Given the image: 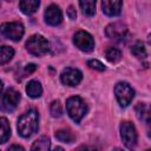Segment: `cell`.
<instances>
[{
  "label": "cell",
  "mask_w": 151,
  "mask_h": 151,
  "mask_svg": "<svg viewBox=\"0 0 151 151\" xmlns=\"http://www.w3.org/2000/svg\"><path fill=\"white\" fill-rule=\"evenodd\" d=\"M127 32V27L124 22L122 21H116L113 24H110L106 28H105V34L111 38V39H118L125 35V33Z\"/></svg>",
  "instance_id": "cell-11"
},
{
  "label": "cell",
  "mask_w": 151,
  "mask_h": 151,
  "mask_svg": "<svg viewBox=\"0 0 151 151\" xmlns=\"http://www.w3.org/2000/svg\"><path fill=\"white\" fill-rule=\"evenodd\" d=\"M53 151H64V149H63V147H60V146H57Z\"/></svg>",
  "instance_id": "cell-29"
},
{
  "label": "cell",
  "mask_w": 151,
  "mask_h": 151,
  "mask_svg": "<svg viewBox=\"0 0 151 151\" xmlns=\"http://www.w3.org/2000/svg\"><path fill=\"white\" fill-rule=\"evenodd\" d=\"M20 100V93L18 91H15L14 88H8L4 97H2V101H1V109L5 111H13Z\"/></svg>",
  "instance_id": "cell-9"
},
{
  "label": "cell",
  "mask_w": 151,
  "mask_h": 151,
  "mask_svg": "<svg viewBox=\"0 0 151 151\" xmlns=\"http://www.w3.org/2000/svg\"><path fill=\"white\" fill-rule=\"evenodd\" d=\"M55 138L63 143H72L76 139V136L70 130H59L55 132Z\"/></svg>",
  "instance_id": "cell-18"
},
{
  "label": "cell",
  "mask_w": 151,
  "mask_h": 151,
  "mask_svg": "<svg viewBox=\"0 0 151 151\" xmlns=\"http://www.w3.org/2000/svg\"><path fill=\"white\" fill-rule=\"evenodd\" d=\"M45 21L51 26H58L63 21L61 9L57 5H51L45 11Z\"/></svg>",
  "instance_id": "cell-10"
},
{
  "label": "cell",
  "mask_w": 151,
  "mask_h": 151,
  "mask_svg": "<svg viewBox=\"0 0 151 151\" xmlns=\"http://www.w3.org/2000/svg\"><path fill=\"white\" fill-rule=\"evenodd\" d=\"M78 151H98V150L93 146H81L78 149Z\"/></svg>",
  "instance_id": "cell-28"
},
{
  "label": "cell",
  "mask_w": 151,
  "mask_h": 151,
  "mask_svg": "<svg viewBox=\"0 0 151 151\" xmlns=\"http://www.w3.org/2000/svg\"><path fill=\"white\" fill-rule=\"evenodd\" d=\"M73 42L79 50H81L84 52H90L94 48V40H93L92 35L85 31H78L74 34Z\"/></svg>",
  "instance_id": "cell-7"
},
{
  "label": "cell",
  "mask_w": 151,
  "mask_h": 151,
  "mask_svg": "<svg viewBox=\"0 0 151 151\" xmlns=\"http://www.w3.org/2000/svg\"><path fill=\"white\" fill-rule=\"evenodd\" d=\"M122 6H123V2L118 1V0H113V1L112 0H104L101 2L103 12L109 17L119 15L122 12Z\"/></svg>",
  "instance_id": "cell-12"
},
{
  "label": "cell",
  "mask_w": 151,
  "mask_h": 151,
  "mask_svg": "<svg viewBox=\"0 0 151 151\" xmlns=\"http://www.w3.org/2000/svg\"><path fill=\"white\" fill-rule=\"evenodd\" d=\"M17 127L21 137H31L38 129V112L35 110H28L19 118Z\"/></svg>",
  "instance_id": "cell-1"
},
{
  "label": "cell",
  "mask_w": 151,
  "mask_h": 151,
  "mask_svg": "<svg viewBox=\"0 0 151 151\" xmlns=\"http://www.w3.org/2000/svg\"><path fill=\"white\" fill-rule=\"evenodd\" d=\"M105 57L110 63H117L122 58V52L116 47H109L105 51Z\"/></svg>",
  "instance_id": "cell-20"
},
{
  "label": "cell",
  "mask_w": 151,
  "mask_h": 151,
  "mask_svg": "<svg viewBox=\"0 0 151 151\" xmlns=\"http://www.w3.org/2000/svg\"><path fill=\"white\" fill-rule=\"evenodd\" d=\"M50 144L51 143L48 137H40L33 143L31 151H50Z\"/></svg>",
  "instance_id": "cell-16"
},
{
  "label": "cell",
  "mask_w": 151,
  "mask_h": 151,
  "mask_svg": "<svg viewBox=\"0 0 151 151\" xmlns=\"http://www.w3.org/2000/svg\"><path fill=\"white\" fill-rule=\"evenodd\" d=\"M26 50L28 51V53L39 57L47 53V51L50 50V45H48V41L42 35L35 34V35H32L26 41Z\"/></svg>",
  "instance_id": "cell-4"
},
{
  "label": "cell",
  "mask_w": 151,
  "mask_h": 151,
  "mask_svg": "<svg viewBox=\"0 0 151 151\" xmlns=\"http://www.w3.org/2000/svg\"><path fill=\"white\" fill-rule=\"evenodd\" d=\"M60 79L63 81V84L68 85V86H76L78 85L81 79H83V74L79 70L73 68V67H66L63 70L61 74H60Z\"/></svg>",
  "instance_id": "cell-8"
},
{
  "label": "cell",
  "mask_w": 151,
  "mask_h": 151,
  "mask_svg": "<svg viewBox=\"0 0 151 151\" xmlns=\"http://www.w3.org/2000/svg\"><path fill=\"white\" fill-rule=\"evenodd\" d=\"M79 5H80L81 11H83L84 14H86L88 17H92L96 13V1H92V0L80 1Z\"/></svg>",
  "instance_id": "cell-19"
},
{
  "label": "cell",
  "mask_w": 151,
  "mask_h": 151,
  "mask_svg": "<svg viewBox=\"0 0 151 151\" xmlns=\"http://www.w3.org/2000/svg\"><path fill=\"white\" fill-rule=\"evenodd\" d=\"M50 112L53 117H60L63 114V107H61V104L59 100H54L52 104H51V107H50Z\"/></svg>",
  "instance_id": "cell-23"
},
{
  "label": "cell",
  "mask_w": 151,
  "mask_h": 151,
  "mask_svg": "<svg viewBox=\"0 0 151 151\" xmlns=\"http://www.w3.org/2000/svg\"><path fill=\"white\" fill-rule=\"evenodd\" d=\"M26 92H27V94H28L31 98H38V97H40L41 93H42V87H41V85H40L39 81H37V80H31V81L27 84V86H26Z\"/></svg>",
  "instance_id": "cell-15"
},
{
  "label": "cell",
  "mask_w": 151,
  "mask_h": 151,
  "mask_svg": "<svg viewBox=\"0 0 151 151\" xmlns=\"http://www.w3.org/2000/svg\"><path fill=\"white\" fill-rule=\"evenodd\" d=\"M24 35V26L20 22H6L0 26V40L9 39L19 41Z\"/></svg>",
  "instance_id": "cell-3"
},
{
  "label": "cell",
  "mask_w": 151,
  "mask_h": 151,
  "mask_svg": "<svg viewBox=\"0 0 151 151\" xmlns=\"http://www.w3.org/2000/svg\"><path fill=\"white\" fill-rule=\"evenodd\" d=\"M146 151H150V150H146Z\"/></svg>",
  "instance_id": "cell-32"
},
{
  "label": "cell",
  "mask_w": 151,
  "mask_h": 151,
  "mask_svg": "<svg viewBox=\"0 0 151 151\" xmlns=\"http://www.w3.org/2000/svg\"><path fill=\"white\" fill-rule=\"evenodd\" d=\"M2 88H4V84H2V81L0 80V94H1V91H2Z\"/></svg>",
  "instance_id": "cell-30"
},
{
  "label": "cell",
  "mask_w": 151,
  "mask_h": 151,
  "mask_svg": "<svg viewBox=\"0 0 151 151\" xmlns=\"http://www.w3.org/2000/svg\"><path fill=\"white\" fill-rule=\"evenodd\" d=\"M39 5H40V2L37 1V0H24V1L19 2V7H20L21 12L25 13V14L34 13L38 9Z\"/></svg>",
  "instance_id": "cell-14"
},
{
  "label": "cell",
  "mask_w": 151,
  "mask_h": 151,
  "mask_svg": "<svg viewBox=\"0 0 151 151\" xmlns=\"http://www.w3.org/2000/svg\"><path fill=\"white\" fill-rule=\"evenodd\" d=\"M14 55V50L9 46H1L0 47V65L8 63Z\"/></svg>",
  "instance_id": "cell-17"
},
{
  "label": "cell",
  "mask_w": 151,
  "mask_h": 151,
  "mask_svg": "<svg viewBox=\"0 0 151 151\" xmlns=\"http://www.w3.org/2000/svg\"><path fill=\"white\" fill-rule=\"evenodd\" d=\"M11 136V126L8 120L5 117H0V144H4L8 140Z\"/></svg>",
  "instance_id": "cell-13"
},
{
  "label": "cell",
  "mask_w": 151,
  "mask_h": 151,
  "mask_svg": "<svg viewBox=\"0 0 151 151\" xmlns=\"http://www.w3.org/2000/svg\"><path fill=\"white\" fill-rule=\"evenodd\" d=\"M114 93H116V97H117L118 103H119L123 107L127 106V105L132 101V99H133V97H134V91H133V88H132L127 83H123V81H120V83H118V84L116 85V87H114Z\"/></svg>",
  "instance_id": "cell-5"
},
{
  "label": "cell",
  "mask_w": 151,
  "mask_h": 151,
  "mask_svg": "<svg viewBox=\"0 0 151 151\" xmlns=\"http://www.w3.org/2000/svg\"><path fill=\"white\" fill-rule=\"evenodd\" d=\"M7 151H25V150H24V147L20 146V145H12V146L8 147Z\"/></svg>",
  "instance_id": "cell-27"
},
{
  "label": "cell",
  "mask_w": 151,
  "mask_h": 151,
  "mask_svg": "<svg viewBox=\"0 0 151 151\" xmlns=\"http://www.w3.org/2000/svg\"><path fill=\"white\" fill-rule=\"evenodd\" d=\"M66 109H67V113L76 123H79L87 112V106L85 101L78 96H73L67 99Z\"/></svg>",
  "instance_id": "cell-2"
},
{
  "label": "cell",
  "mask_w": 151,
  "mask_h": 151,
  "mask_svg": "<svg viewBox=\"0 0 151 151\" xmlns=\"http://www.w3.org/2000/svg\"><path fill=\"white\" fill-rule=\"evenodd\" d=\"M35 70H37V65L35 64H28V65L25 66V73L26 74H29V73L34 72Z\"/></svg>",
  "instance_id": "cell-25"
},
{
  "label": "cell",
  "mask_w": 151,
  "mask_h": 151,
  "mask_svg": "<svg viewBox=\"0 0 151 151\" xmlns=\"http://www.w3.org/2000/svg\"><path fill=\"white\" fill-rule=\"evenodd\" d=\"M87 65L91 67V68H93V70H97V71H104L105 70V66L100 63V61H98V60H90L88 63H87Z\"/></svg>",
  "instance_id": "cell-24"
},
{
  "label": "cell",
  "mask_w": 151,
  "mask_h": 151,
  "mask_svg": "<svg viewBox=\"0 0 151 151\" xmlns=\"http://www.w3.org/2000/svg\"><path fill=\"white\" fill-rule=\"evenodd\" d=\"M136 110V113H137V117L138 119L143 120V119H146V123L149 124V110H147V106L145 104H137V106L134 107Z\"/></svg>",
  "instance_id": "cell-22"
},
{
  "label": "cell",
  "mask_w": 151,
  "mask_h": 151,
  "mask_svg": "<svg viewBox=\"0 0 151 151\" xmlns=\"http://www.w3.org/2000/svg\"><path fill=\"white\" fill-rule=\"evenodd\" d=\"M131 52H132V54L134 55V57H137V58H145L146 57V50H145V47H144V44L142 42V41H137L133 46H132V48H131Z\"/></svg>",
  "instance_id": "cell-21"
},
{
  "label": "cell",
  "mask_w": 151,
  "mask_h": 151,
  "mask_svg": "<svg viewBox=\"0 0 151 151\" xmlns=\"http://www.w3.org/2000/svg\"><path fill=\"white\" fill-rule=\"evenodd\" d=\"M120 136L125 144V146L130 150L134 149L137 144V132L132 123L130 122H123L120 124Z\"/></svg>",
  "instance_id": "cell-6"
},
{
  "label": "cell",
  "mask_w": 151,
  "mask_h": 151,
  "mask_svg": "<svg viewBox=\"0 0 151 151\" xmlns=\"http://www.w3.org/2000/svg\"><path fill=\"white\" fill-rule=\"evenodd\" d=\"M112 151H123V150H120V149H118V147H116V149H113Z\"/></svg>",
  "instance_id": "cell-31"
},
{
  "label": "cell",
  "mask_w": 151,
  "mask_h": 151,
  "mask_svg": "<svg viewBox=\"0 0 151 151\" xmlns=\"http://www.w3.org/2000/svg\"><path fill=\"white\" fill-rule=\"evenodd\" d=\"M67 14H68L70 19H72V20L76 19V17H77V12H76V9H74L73 6H70V7L67 8Z\"/></svg>",
  "instance_id": "cell-26"
}]
</instances>
